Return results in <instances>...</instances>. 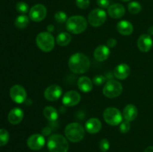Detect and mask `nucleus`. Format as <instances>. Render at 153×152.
Wrapping results in <instances>:
<instances>
[{"instance_id":"obj_1","label":"nucleus","mask_w":153,"mask_h":152,"mask_svg":"<svg viewBox=\"0 0 153 152\" xmlns=\"http://www.w3.org/2000/svg\"><path fill=\"white\" fill-rule=\"evenodd\" d=\"M68 65L71 72L75 74H84L89 70L91 61L85 54L77 52L70 56Z\"/></svg>"},{"instance_id":"obj_2","label":"nucleus","mask_w":153,"mask_h":152,"mask_svg":"<svg viewBox=\"0 0 153 152\" xmlns=\"http://www.w3.org/2000/svg\"><path fill=\"white\" fill-rule=\"evenodd\" d=\"M47 147L50 152H67L69 150V143L64 136L55 134L48 139Z\"/></svg>"},{"instance_id":"obj_3","label":"nucleus","mask_w":153,"mask_h":152,"mask_svg":"<svg viewBox=\"0 0 153 152\" xmlns=\"http://www.w3.org/2000/svg\"><path fill=\"white\" fill-rule=\"evenodd\" d=\"M88 22L84 16L79 15L70 16L66 22V28L69 32L74 34H82L86 30Z\"/></svg>"},{"instance_id":"obj_4","label":"nucleus","mask_w":153,"mask_h":152,"mask_svg":"<svg viewBox=\"0 0 153 152\" xmlns=\"http://www.w3.org/2000/svg\"><path fill=\"white\" fill-rule=\"evenodd\" d=\"M64 134L69 141L72 142H79L83 139L85 131L81 124L78 122H72L66 126Z\"/></svg>"},{"instance_id":"obj_5","label":"nucleus","mask_w":153,"mask_h":152,"mask_svg":"<svg viewBox=\"0 0 153 152\" xmlns=\"http://www.w3.org/2000/svg\"><path fill=\"white\" fill-rule=\"evenodd\" d=\"M55 38L48 31L39 33L36 37V43L39 49L44 52H49L55 47Z\"/></svg>"},{"instance_id":"obj_6","label":"nucleus","mask_w":153,"mask_h":152,"mask_svg":"<svg viewBox=\"0 0 153 152\" xmlns=\"http://www.w3.org/2000/svg\"><path fill=\"white\" fill-rule=\"evenodd\" d=\"M103 94L108 98H117L121 95L123 92V86L120 82L116 80H109L103 87Z\"/></svg>"},{"instance_id":"obj_7","label":"nucleus","mask_w":153,"mask_h":152,"mask_svg":"<svg viewBox=\"0 0 153 152\" xmlns=\"http://www.w3.org/2000/svg\"><path fill=\"white\" fill-rule=\"evenodd\" d=\"M105 122L111 126H117L122 122L123 115L116 107H108L103 112Z\"/></svg>"},{"instance_id":"obj_8","label":"nucleus","mask_w":153,"mask_h":152,"mask_svg":"<svg viewBox=\"0 0 153 152\" xmlns=\"http://www.w3.org/2000/svg\"><path fill=\"white\" fill-rule=\"evenodd\" d=\"M88 22L94 27H100L105 22L107 19L106 12L102 8H96L91 10L88 15Z\"/></svg>"},{"instance_id":"obj_9","label":"nucleus","mask_w":153,"mask_h":152,"mask_svg":"<svg viewBox=\"0 0 153 152\" xmlns=\"http://www.w3.org/2000/svg\"><path fill=\"white\" fill-rule=\"evenodd\" d=\"M46 14H47L46 7L42 4H35L29 10V18L36 22L43 21L46 18Z\"/></svg>"},{"instance_id":"obj_10","label":"nucleus","mask_w":153,"mask_h":152,"mask_svg":"<svg viewBox=\"0 0 153 152\" xmlns=\"http://www.w3.org/2000/svg\"><path fill=\"white\" fill-rule=\"evenodd\" d=\"M10 96L15 103L22 104L26 100L27 93L23 86L14 85L10 89Z\"/></svg>"},{"instance_id":"obj_11","label":"nucleus","mask_w":153,"mask_h":152,"mask_svg":"<svg viewBox=\"0 0 153 152\" xmlns=\"http://www.w3.org/2000/svg\"><path fill=\"white\" fill-rule=\"evenodd\" d=\"M46 143L44 136L35 134L30 136L27 139V146L33 151H38L43 148Z\"/></svg>"},{"instance_id":"obj_12","label":"nucleus","mask_w":153,"mask_h":152,"mask_svg":"<svg viewBox=\"0 0 153 152\" xmlns=\"http://www.w3.org/2000/svg\"><path fill=\"white\" fill-rule=\"evenodd\" d=\"M63 93L62 88L56 84L51 85L48 86L44 92V97L49 101H57Z\"/></svg>"},{"instance_id":"obj_13","label":"nucleus","mask_w":153,"mask_h":152,"mask_svg":"<svg viewBox=\"0 0 153 152\" xmlns=\"http://www.w3.org/2000/svg\"><path fill=\"white\" fill-rule=\"evenodd\" d=\"M81 101V95L75 90H70L66 92L62 98L64 105L67 107H73L79 103Z\"/></svg>"},{"instance_id":"obj_14","label":"nucleus","mask_w":153,"mask_h":152,"mask_svg":"<svg viewBox=\"0 0 153 152\" xmlns=\"http://www.w3.org/2000/svg\"><path fill=\"white\" fill-rule=\"evenodd\" d=\"M152 40L151 36L147 34H143L139 37L137 40V47L142 52H148L152 46Z\"/></svg>"},{"instance_id":"obj_15","label":"nucleus","mask_w":153,"mask_h":152,"mask_svg":"<svg viewBox=\"0 0 153 152\" xmlns=\"http://www.w3.org/2000/svg\"><path fill=\"white\" fill-rule=\"evenodd\" d=\"M110 55V49L105 45L97 46L94 52V57L98 62H103L108 58Z\"/></svg>"},{"instance_id":"obj_16","label":"nucleus","mask_w":153,"mask_h":152,"mask_svg":"<svg viewBox=\"0 0 153 152\" xmlns=\"http://www.w3.org/2000/svg\"><path fill=\"white\" fill-rule=\"evenodd\" d=\"M131 69L127 64L120 63L114 69V75L119 80H124L129 76Z\"/></svg>"},{"instance_id":"obj_17","label":"nucleus","mask_w":153,"mask_h":152,"mask_svg":"<svg viewBox=\"0 0 153 152\" xmlns=\"http://www.w3.org/2000/svg\"><path fill=\"white\" fill-rule=\"evenodd\" d=\"M23 116V110L19 107H15L9 112L7 119H8L9 122L12 125H18L22 122Z\"/></svg>"},{"instance_id":"obj_18","label":"nucleus","mask_w":153,"mask_h":152,"mask_svg":"<svg viewBox=\"0 0 153 152\" xmlns=\"http://www.w3.org/2000/svg\"><path fill=\"white\" fill-rule=\"evenodd\" d=\"M126 13L125 7L121 4H114L109 6L108 8V13L109 16L114 19H119L123 17Z\"/></svg>"},{"instance_id":"obj_19","label":"nucleus","mask_w":153,"mask_h":152,"mask_svg":"<svg viewBox=\"0 0 153 152\" xmlns=\"http://www.w3.org/2000/svg\"><path fill=\"white\" fill-rule=\"evenodd\" d=\"M101 128L102 122L97 118H91L85 123V130L89 134H97L101 130Z\"/></svg>"},{"instance_id":"obj_20","label":"nucleus","mask_w":153,"mask_h":152,"mask_svg":"<svg viewBox=\"0 0 153 152\" xmlns=\"http://www.w3.org/2000/svg\"><path fill=\"white\" fill-rule=\"evenodd\" d=\"M138 111L136 106L134 104H127L123 109V117L124 119L128 122H132L137 118Z\"/></svg>"},{"instance_id":"obj_21","label":"nucleus","mask_w":153,"mask_h":152,"mask_svg":"<svg viewBox=\"0 0 153 152\" xmlns=\"http://www.w3.org/2000/svg\"><path fill=\"white\" fill-rule=\"evenodd\" d=\"M117 29L120 34L123 36H128L132 34L133 25L130 22L127 20L120 21L117 25Z\"/></svg>"},{"instance_id":"obj_22","label":"nucleus","mask_w":153,"mask_h":152,"mask_svg":"<svg viewBox=\"0 0 153 152\" xmlns=\"http://www.w3.org/2000/svg\"><path fill=\"white\" fill-rule=\"evenodd\" d=\"M78 87L82 92H89L93 89V80L87 76H82L78 80Z\"/></svg>"},{"instance_id":"obj_23","label":"nucleus","mask_w":153,"mask_h":152,"mask_svg":"<svg viewBox=\"0 0 153 152\" xmlns=\"http://www.w3.org/2000/svg\"><path fill=\"white\" fill-rule=\"evenodd\" d=\"M43 115L49 122H55L58 118V110L52 106H48L43 109Z\"/></svg>"},{"instance_id":"obj_24","label":"nucleus","mask_w":153,"mask_h":152,"mask_svg":"<svg viewBox=\"0 0 153 152\" xmlns=\"http://www.w3.org/2000/svg\"><path fill=\"white\" fill-rule=\"evenodd\" d=\"M72 40V36L70 33L67 32H61L57 36L56 43L60 46H67L70 43Z\"/></svg>"},{"instance_id":"obj_25","label":"nucleus","mask_w":153,"mask_h":152,"mask_svg":"<svg viewBox=\"0 0 153 152\" xmlns=\"http://www.w3.org/2000/svg\"><path fill=\"white\" fill-rule=\"evenodd\" d=\"M15 26L19 29L25 28L29 24V18L25 14H22L18 16L15 19Z\"/></svg>"},{"instance_id":"obj_26","label":"nucleus","mask_w":153,"mask_h":152,"mask_svg":"<svg viewBox=\"0 0 153 152\" xmlns=\"http://www.w3.org/2000/svg\"><path fill=\"white\" fill-rule=\"evenodd\" d=\"M141 8V5L137 1H131L128 4V11L131 13H132V14H137V13H140Z\"/></svg>"},{"instance_id":"obj_27","label":"nucleus","mask_w":153,"mask_h":152,"mask_svg":"<svg viewBox=\"0 0 153 152\" xmlns=\"http://www.w3.org/2000/svg\"><path fill=\"white\" fill-rule=\"evenodd\" d=\"M10 135L7 130L1 128L0 129V146H4L8 142Z\"/></svg>"},{"instance_id":"obj_28","label":"nucleus","mask_w":153,"mask_h":152,"mask_svg":"<svg viewBox=\"0 0 153 152\" xmlns=\"http://www.w3.org/2000/svg\"><path fill=\"white\" fill-rule=\"evenodd\" d=\"M16 9L19 13H22V14H25V13H28L29 7L28 5L24 1H19L16 4Z\"/></svg>"},{"instance_id":"obj_29","label":"nucleus","mask_w":153,"mask_h":152,"mask_svg":"<svg viewBox=\"0 0 153 152\" xmlns=\"http://www.w3.org/2000/svg\"><path fill=\"white\" fill-rule=\"evenodd\" d=\"M55 19L58 23H64L67 20V16L66 13L63 11H58L55 14Z\"/></svg>"},{"instance_id":"obj_30","label":"nucleus","mask_w":153,"mask_h":152,"mask_svg":"<svg viewBox=\"0 0 153 152\" xmlns=\"http://www.w3.org/2000/svg\"><path fill=\"white\" fill-rule=\"evenodd\" d=\"M130 128H131V125H130L129 122H128V121L125 120L120 124V131L123 134L128 133L129 131Z\"/></svg>"},{"instance_id":"obj_31","label":"nucleus","mask_w":153,"mask_h":152,"mask_svg":"<svg viewBox=\"0 0 153 152\" xmlns=\"http://www.w3.org/2000/svg\"><path fill=\"white\" fill-rule=\"evenodd\" d=\"M109 148H110V143H109V141L108 139H102L100 142V148L102 152L108 151Z\"/></svg>"},{"instance_id":"obj_32","label":"nucleus","mask_w":153,"mask_h":152,"mask_svg":"<svg viewBox=\"0 0 153 152\" xmlns=\"http://www.w3.org/2000/svg\"><path fill=\"white\" fill-rule=\"evenodd\" d=\"M105 81H106L105 77H104L103 75H96L95 77L93 78V83H94V84L97 85V86L102 85L103 83H105Z\"/></svg>"},{"instance_id":"obj_33","label":"nucleus","mask_w":153,"mask_h":152,"mask_svg":"<svg viewBox=\"0 0 153 152\" xmlns=\"http://www.w3.org/2000/svg\"><path fill=\"white\" fill-rule=\"evenodd\" d=\"M76 5L81 9H86L90 5V0H76Z\"/></svg>"},{"instance_id":"obj_34","label":"nucleus","mask_w":153,"mask_h":152,"mask_svg":"<svg viewBox=\"0 0 153 152\" xmlns=\"http://www.w3.org/2000/svg\"><path fill=\"white\" fill-rule=\"evenodd\" d=\"M97 3L100 8H107L109 7V0H97Z\"/></svg>"},{"instance_id":"obj_35","label":"nucleus","mask_w":153,"mask_h":152,"mask_svg":"<svg viewBox=\"0 0 153 152\" xmlns=\"http://www.w3.org/2000/svg\"><path fill=\"white\" fill-rule=\"evenodd\" d=\"M117 42L116 39L110 38L106 43V44H107L106 46L108 48H114L117 46Z\"/></svg>"},{"instance_id":"obj_36","label":"nucleus","mask_w":153,"mask_h":152,"mask_svg":"<svg viewBox=\"0 0 153 152\" xmlns=\"http://www.w3.org/2000/svg\"><path fill=\"white\" fill-rule=\"evenodd\" d=\"M51 131H52L51 128H43V131H42V134H43V136H49V134H50Z\"/></svg>"},{"instance_id":"obj_37","label":"nucleus","mask_w":153,"mask_h":152,"mask_svg":"<svg viewBox=\"0 0 153 152\" xmlns=\"http://www.w3.org/2000/svg\"><path fill=\"white\" fill-rule=\"evenodd\" d=\"M147 34H149V36L153 35V26H150L147 30Z\"/></svg>"},{"instance_id":"obj_38","label":"nucleus","mask_w":153,"mask_h":152,"mask_svg":"<svg viewBox=\"0 0 153 152\" xmlns=\"http://www.w3.org/2000/svg\"><path fill=\"white\" fill-rule=\"evenodd\" d=\"M47 31H48V32H49V33H51L52 31H54V25H48Z\"/></svg>"},{"instance_id":"obj_39","label":"nucleus","mask_w":153,"mask_h":152,"mask_svg":"<svg viewBox=\"0 0 153 152\" xmlns=\"http://www.w3.org/2000/svg\"><path fill=\"white\" fill-rule=\"evenodd\" d=\"M144 152H153V146H148V147L145 149Z\"/></svg>"},{"instance_id":"obj_40","label":"nucleus","mask_w":153,"mask_h":152,"mask_svg":"<svg viewBox=\"0 0 153 152\" xmlns=\"http://www.w3.org/2000/svg\"><path fill=\"white\" fill-rule=\"evenodd\" d=\"M122 1H130V0H122Z\"/></svg>"}]
</instances>
